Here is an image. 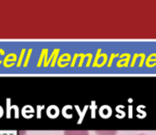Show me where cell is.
<instances>
[{
    "mask_svg": "<svg viewBox=\"0 0 156 135\" xmlns=\"http://www.w3.org/2000/svg\"><path fill=\"white\" fill-rule=\"evenodd\" d=\"M98 134H100V135H115L116 134V133H115V132H102V133H101V132H98Z\"/></svg>",
    "mask_w": 156,
    "mask_h": 135,
    "instance_id": "cell-2",
    "label": "cell"
},
{
    "mask_svg": "<svg viewBox=\"0 0 156 135\" xmlns=\"http://www.w3.org/2000/svg\"><path fill=\"white\" fill-rule=\"evenodd\" d=\"M64 135H89L87 131H67Z\"/></svg>",
    "mask_w": 156,
    "mask_h": 135,
    "instance_id": "cell-1",
    "label": "cell"
},
{
    "mask_svg": "<svg viewBox=\"0 0 156 135\" xmlns=\"http://www.w3.org/2000/svg\"><path fill=\"white\" fill-rule=\"evenodd\" d=\"M140 135H144V134H140Z\"/></svg>",
    "mask_w": 156,
    "mask_h": 135,
    "instance_id": "cell-3",
    "label": "cell"
}]
</instances>
